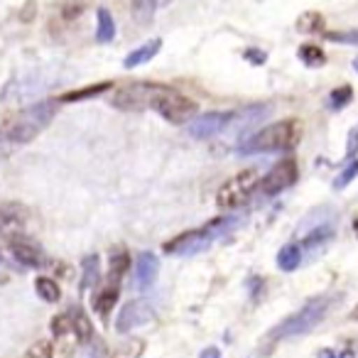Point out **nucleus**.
<instances>
[{"label": "nucleus", "instance_id": "1", "mask_svg": "<svg viewBox=\"0 0 358 358\" xmlns=\"http://www.w3.org/2000/svg\"><path fill=\"white\" fill-rule=\"evenodd\" d=\"M57 108H59V101H40V103L20 110L8 123L0 125V138L6 140L13 150L32 143L52 123V118L57 115Z\"/></svg>", "mask_w": 358, "mask_h": 358}, {"label": "nucleus", "instance_id": "2", "mask_svg": "<svg viewBox=\"0 0 358 358\" xmlns=\"http://www.w3.org/2000/svg\"><path fill=\"white\" fill-rule=\"evenodd\" d=\"M302 138V123L297 118H285L278 123H270L245 138L238 145L241 155H255V152H278V150H292L297 148Z\"/></svg>", "mask_w": 358, "mask_h": 358}, {"label": "nucleus", "instance_id": "3", "mask_svg": "<svg viewBox=\"0 0 358 358\" xmlns=\"http://www.w3.org/2000/svg\"><path fill=\"white\" fill-rule=\"evenodd\" d=\"M150 108L157 110L164 120L174 125L192 123L199 115V103L189 96L179 94L177 89L164 84H155L152 96H150Z\"/></svg>", "mask_w": 358, "mask_h": 358}, {"label": "nucleus", "instance_id": "4", "mask_svg": "<svg viewBox=\"0 0 358 358\" xmlns=\"http://www.w3.org/2000/svg\"><path fill=\"white\" fill-rule=\"evenodd\" d=\"M331 297H314L304 304L299 312H294L292 317H287L278 329L273 331V338H292V336H304L312 331L317 324L324 322V317L331 309Z\"/></svg>", "mask_w": 358, "mask_h": 358}, {"label": "nucleus", "instance_id": "5", "mask_svg": "<svg viewBox=\"0 0 358 358\" xmlns=\"http://www.w3.org/2000/svg\"><path fill=\"white\" fill-rule=\"evenodd\" d=\"M260 187V174L258 169H243V172L234 174L231 179H226L224 185L216 192V206L219 209H238L245 201L253 196V192Z\"/></svg>", "mask_w": 358, "mask_h": 358}, {"label": "nucleus", "instance_id": "6", "mask_svg": "<svg viewBox=\"0 0 358 358\" xmlns=\"http://www.w3.org/2000/svg\"><path fill=\"white\" fill-rule=\"evenodd\" d=\"M297 177H299L297 159L285 157V159H280L263 179H260V189H263V194L275 196V194H280V192L289 189V187L297 182Z\"/></svg>", "mask_w": 358, "mask_h": 358}, {"label": "nucleus", "instance_id": "7", "mask_svg": "<svg viewBox=\"0 0 358 358\" xmlns=\"http://www.w3.org/2000/svg\"><path fill=\"white\" fill-rule=\"evenodd\" d=\"M214 236L209 234L206 229L201 231H187V234L177 236L174 241L164 243V253L169 255H179V258H189V255H199L214 243Z\"/></svg>", "mask_w": 358, "mask_h": 358}, {"label": "nucleus", "instance_id": "8", "mask_svg": "<svg viewBox=\"0 0 358 358\" xmlns=\"http://www.w3.org/2000/svg\"><path fill=\"white\" fill-rule=\"evenodd\" d=\"M155 84H130L115 91L110 103L120 110H145L150 108V96H152Z\"/></svg>", "mask_w": 358, "mask_h": 358}, {"label": "nucleus", "instance_id": "9", "mask_svg": "<svg viewBox=\"0 0 358 358\" xmlns=\"http://www.w3.org/2000/svg\"><path fill=\"white\" fill-rule=\"evenodd\" d=\"M236 113H229V110H211V113L196 115L189 123V135L196 140H209L214 135H219L226 125L234 120Z\"/></svg>", "mask_w": 358, "mask_h": 358}, {"label": "nucleus", "instance_id": "10", "mask_svg": "<svg viewBox=\"0 0 358 358\" xmlns=\"http://www.w3.org/2000/svg\"><path fill=\"white\" fill-rule=\"evenodd\" d=\"M6 245L13 258L20 265H25V268H42V265H45V253H42V248L32 238H27L25 234L8 238Z\"/></svg>", "mask_w": 358, "mask_h": 358}, {"label": "nucleus", "instance_id": "11", "mask_svg": "<svg viewBox=\"0 0 358 358\" xmlns=\"http://www.w3.org/2000/svg\"><path fill=\"white\" fill-rule=\"evenodd\" d=\"M152 307H150L145 299H133V302L123 304L118 314V322H115V331L118 334H130L133 329L145 327V324L152 319Z\"/></svg>", "mask_w": 358, "mask_h": 358}, {"label": "nucleus", "instance_id": "12", "mask_svg": "<svg viewBox=\"0 0 358 358\" xmlns=\"http://www.w3.org/2000/svg\"><path fill=\"white\" fill-rule=\"evenodd\" d=\"M52 334H55L57 348H59L64 356L76 353V348L81 346L79 336H76V331H74V324H71V319H69V314H59V317L52 319Z\"/></svg>", "mask_w": 358, "mask_h": 358}, {"label": "nucleus", "instance_id": "13", "mask_svg": "<svg viewBox=\"0 0 358 358\" xmlns=\"http://www.w3.org/2000/svg\"><path fill=\"white\" fill-rule=\"evenodd\" d=\"M25 234V209L17 204H0V238Z\"/></svg>", "mask_w": 358, "mask_h": 358}, {"label": "nucleus", "instance_id": "14", "mask_svg": "<svg viewBox=\"0 0 358 358\" xmlns=\"http://www.w3.org/2000/svg\"><path fill=\"white\" fill-rule=\"evenodd\" d=\"M159 273V260L155 253H140L138 268H135V287L138 289H150L157 280Z\"/></svg>", "mask_w": 358, "mask_h": 358}, {"label": "nucleus", "instance_id": "15", "mask_svg": "<svg viewBox=\"0 0 358 358\" xmlns=\"http://www.w3.org/2000/svg\"><path fill=\"white\" fill-rule=\"evenodd\" d=\"M334 236H336L334 226L331 224H322V226H317V229H314L309 236H304V241L299 245H302V250H307L309 255H317V258H319V253H322V250L331 243Z\"/></svg>", "mask_w": 358, "mask_h": 358}, {"label": "nucleus", "instance_id": "16", "mask_svg": "<svg viewBox=\"0 0 358 358\" xmlns=\"http://www.w3.org/2000/svg\"><path fill=\"white\" fill-rule=\"evenodd\" d=\"M159 47H162V40H150V42H145V45H140L138 50H133L125 57V69H135V66H140V64H148L150 59H155Z\"/></svg>", "mask_w": 358, "mask_h": 358}, {"label": "nucleus", "instance_id": "17", "mask_svg": "<svg viewBox=\"0 0 358 358\" xmlns=\"http://www.w3.org/2000/svg\"><path fill=\"white\" fill-rule=\"evenodd\" d=\"M302 255H304L302 245L287 243L285 248H280V253H278V268L282 270V273H294V270L302 265V260H304Z\"/></svg>", "mask_w": 358, "mask_h": 358}, {"label": "nucleus", "instance_id": "18", "mask_svg": "<svg viewBox=\"0 0 358 358\" xmlns=\"http://www.w3.org/2000/svg\"><path fill=\"white\" fill-rule=\"evenodd\" d=\"M115 302H118V287H115V285H108V287L99 289V292H96V297H94L96 314H99V317L106 322V319H108V314L113 312Z\"/></svg>", "mask_w": 358, "mask_h": 358}, {"label": "nucleus", "instance_id": "19", "mask_svg": "<svg viewBox=\"0 0 358 358\" xmlns=\"http://www.w3.org/2000/svg\"><path fill=\"white\" fill-rule=\"evenodd\" d=\"M66 314H69L71 324H74V331H76V336H79L81 346H86V343L94 341V327H91V322H89V317L84 314V309L71 307Z\"/></svg>", "mask_w": 358, "mask_h": 358}, {"label": "nucleus", "instance_id": "20", "mask_svg": "<svg viewBox=\"0 0 358 358\" xmlns=\"http://www.w3.org/2000/svg\"><path fill=\"white\" fill-rule=\"evenodd\" d=\"M96 20H99V27H96V40H99L101 45H108V42H113V37H115L113 15H110L106 8H99V13H96Z\"/></svg>", "mask_w": 358, "mask_h": 358}, {"label": "nucleus", "instance_id": "21", "mask_svg": "<svg viewBox=\"0 0 358 358\" xmlns=\"http://www.w3.org/2000/svg\"><path fill=\"white\" fill-rule=\"evenodd\" d=\"M294 27H297V32H302V35H317V32L324 30V15L317 10H307L297 17V25Z\"/></svg>", "mask_w": 358, "mask_h": 358}, {"label": "nucleus", "instance_id": "22", "mask_svg": "<svg viewBox=\"0 0 358 358\" xmlns=\"http://www.w3.org/2000/svg\"><path fill=\"white\" fill-rule=\"evenodd\" d=\"M81 273H84V278H81V289H89L91 285L99 282V278H101L99 255H86V258L81 260Z\"/></svg>", "mask_w": 358, "mask_h": 358}, {"label": "nucleus", "instance_id": "23", "mask_svg": "<svg viewBox=\"0 0 358 358\" xmlns=\"http://www.w3.org/2000/svg\"><path fill=\"white\" fill-rule=\"evenodd\" d=\"M110 81H103V84H91L86 89H79V91H69L59 99V103H71V101H84V99H94V96H101L110 89Z\"/></svg>", "mask_w": 358, "mask_h": 358}, {"label": "nucleus", "instance_id": "24", "mask_svg": "<svg viewBox=\"0 0 358 358\" xmlns=\"http://www.w3.org/2000/svg\"><path fill=\"white\" fill-rule=\"evenodd\" d=\"M128 265H130V255H128V250L125 248H113L110 250V255H108V275L110 278H123L125 275V270H128Z\"/></svg>", "mask_w": 358, "mask_h": 358}, {"label": "nucleus", "instance_id": "25", "mask_svg": "<svg viewBox=\"0 0 358 358\" xmlns=\"http://www.w3.org/2000/svg\"><path fill=\"white\" fill-rule=\"evenodd\" d=\"M35 289H37V294L45 299V302H59V297H62L59 285H57L52 278H37L35 280Z\"/></svg>", "mask_w": 358, "mask_h": 358}, {"label": "nucleus", "instance_id": "26", "mask_svg": "<svg viewBox=\"0 0 358 358\" xmlns=\"http://www.w3.org/2000/svg\"><path fill=\"white\" fill-rule=\"evenodd\" d=\"M299 59L307 66H312V69H317V66H322L324 62H327V55H324V50L317 45H302L299 47Z\"/></svg>", "mask_w": 358, "mask_h": 358}, {"label": "nucleus", "instance_id": "27", "mask_svg": "<svg viewBox=\"0 0 358 358\" xmlns=\"http://www.w3.org/2000/svg\"><path fill=\"white\" fill-rule=\"evenodd\" d=\"M356 177H358V157L356 159H348L346 167L338 172V177L334 179V189H346V187L351 185Z\"/></svg>", "mask_w": 358, "mask_h": 358}, {"label": "nucleus", "instance_id": "28", "mask_svg": "<svg viewBox=\"0 0 358 358\" xmlns=\"http://www.w3.org/2000/svg\"><path fill=\"white\" fill-rule=\"evenodd\" d=\"M353 99V89L351 86H338V89H334L331 94H329V108L334 110H341L343 106H348Z\"/></svg>", "mask_w": 358, "mask_h": 358}, {"label": "nucleus", "instance_id": "29", "mask_svg": "<svg viewBox=\"0 0 358 358\" xmlns=\"http://www.w3.org/2000/svg\"><path fill=\"white\" fill-rule=\"evenodd\" d=\"M143 348L145 343L138 341V338H130V341H125L123 346H118L113 353H110V358H140L143 356Z\"/></svg>", "mask_w": 358, "mask_h": 358}, {"label": "nucleus", "instance_id": "30", "mask_svg": "<svg viewBox=\"0 0 358 358\" xmlns=\"http://www.w3.org/2000/svg\"><path fill=\"white\" fill-rule=\"evenodd\" d=\"M329 42H336V45H348L358 47V30H343V32H327Z\"/></svg>", "mask_w": 358, "mask_h": 358}, {"label": "nucleus", "instance_id": "31", "mask_svg": "<svg viewBox=\"0 0 358 358\" xmlns=\"http://www.w3.org/2000/svg\"><path fill=\"white\" fill-rule=\"evenodd\" d=\"M155 8H157V0H133L135 17L140 20H150L155 15Z\"/></svg>", "mask_w": 358, "mask_h": 358}, {"label": "nucleus", "instance_id": "32", "mask_svg": "<svg viewBox=\"0 0 358 358\" xmlns=\"http://www.w3.org/2000/svg\"><path fill=\"white\" fill-rule=\"evenodd\" d=\"M22 358H55V351H52V346L47 341H37L27 348V353Z\"/></svg>", "mask_w": 358, "mask_h": 358}, {"label": "nucleus", "instance_id": "33", "mask_svg": "<svg viewBox=\"0 0 358 358\" xmlns=\"http://www.w3.org/2000/svg\"><path fill=\"white\" fill-rule=\"evenodd\" d=\"M356 155H358V125H356V128H351L348 140H346V157L356 159Z\"/></svg>", "mask_w": 358, "mask_h": 358}, {"label": "nucleus", "instance_id": "34", "mask_svg": "<svg viewBox=\"0 0 358 358\" xmlns=\"http://www.w3.org/2000/svg\"><path fill=\"white\" fill-rule=\"evenodd\" d=\"M317 358H353L348 351H336V348H322L317 351Z\"/></svg>", "mask_w": 358, "mask_h": 358}, {"label": "nucleus", "instance_id": "35", "mask_svg": "<svg viewBox=\"0 0 358 358\" xmlns=\"http://www.w3.org/2000/svg\"><path fill=\"white\" fill-rule=\"evenodd\" d=\"M79 358H101V343H86V351Z\"/></svg>", "mask_w": 358, "mask_h": 358}, {"label": "nucleus", "instance_id": "36", "mask_svg": "<svg viewBox=\"0 0 358 358\" xmlns=\"http://www.w3.org/2000/svg\"><path fill=\"white\" fill-rule=\"evenodd\" d=\"M64 13L66 17H76V15H84V3H71V6H64Z\"/></svg>", "mask_w": 358, "mask_h": 358}, {"label": "nucleus", "instance_id": "37", "mask_svg": "<svg viewBox=\"0 0 358 358\" xmlns=\"http://www.w3.org/2000/svg\"><path fill=\"white\" fill-rule=\"evenodd\" d=\"M245 59L253 62V64H263V62H265V52H260V50H245Z\"/></svg>", "mask_w": 358, "mask_h": 358}, {"label": "nucleus", "instance_id": "38", "mask_svg": "<svg viewBox=\"0 0 358 358\" xmlns=\"http://www.w3.org/2000/svg\"><path fill=\"white\" fill-rule=\"evenodd\" d=\"M199 358H221V351L216 346H209V348H204V351L199 353Z\"/></svg>", "mask_w": 358, "mask_h": 358}, {"label": "nucleus", "instance_id": "39", "mask_svg": "<svg viewBox=\"0 0 358 358\" xmlns=\"http://www.w3.org/2000/svg\"><path fill=\"white\" fill-rule=\"evenodd\" d=\"M353 69L358 71V57H356V59H353Z\"/></svg>", "mask_w": 358, "mask_h": 358}]
</instances>
